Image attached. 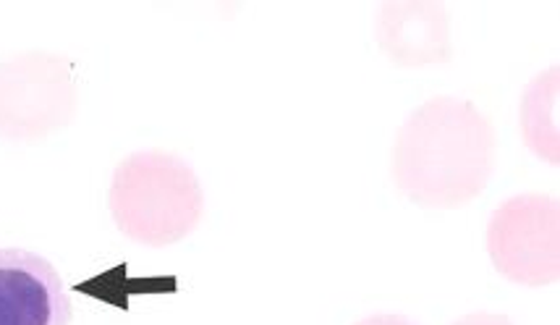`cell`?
<instances>
[{
	"label": "cell",
	"mask_w": 560,
	"mask_h": 325,
	"mask_svg": "<svg viewBox=\"0 0 560 325\" xmlns=\"http://www.w3.org/2000/svg\"><path fill=\"white\" fill-rule=\"evenodd\" d=\"M495 129L475 105L432 97L406 118L393 148V182L424 208H458L488 187Z\"/></svg>",
	"instance_id": "6da1fadb"
},
{
	"label": "cell",
	"mask_w": 560,
	"mask_h": 325,
	"mask_svg": "<svg viewBox=\"0 0 560 325\" xmlns=\"http://www.w3.org/2000/svg\"><path fill=\"white\" fill-rule=\"evenodd\" d=\"M108 202L118 229L147 247L182 242L197 229L205 210L191 165L163 150L135 152L118 163Z\"/></svg>",
	"instance_id": "7a4b0ae2"
},
{
	"label": "cell",
	"mask_w": 560,
	"mask_h": 325,
	"mask_svg": "<svg viewBox=\"0 0 560 325\" xmlns=\"http://www.w3.org/2000/svg\"><path fill=\"white\" fill-rule=\"evenodd\" d=\"M77 111L73 63L30 50L0 63V137L39 139L66 129Z\"/></svg>",
	"instance_id": "3957f363"
},
{
	"label": "cell",
	"mask_w": 560,
	"mask_h": 325,
	"mask_svg": "<svg viewBox=\"0 0 560 325\" xmlns=\"http://www.w3.org/2000/svg\"><path fill=\"white\" fill-rule=\"evenodd\" d=\"M490 257L505 278L529 287L558 281V200L513 197L490 221Z\"/></svg>",
	"instance_id": "277c9868"
},
{
	"label": "cell",
	"mask_w": 560,
	"mask_h": 325,
	"mask_svg": "<svg viewBox=\"0 0 560 325\" xmlns=\"http://www.w3.org/2000/svg\"><path fill=\"white\" fill-rule=\"evenodd\" d=\"M73 304L56 265L30 249H0V325H71Z\"/></svg>",
	"instance_id": "5b68a950"
},
{
	"label": "cell",
	"mask_w": 560,
	"mask_h": 325,
	"mask_svg": "<svg viewBox=\"0 0 560 325\" xmlns=\"http://www.w3.org/2000/svg\"><path fill=\"white\" fill-rule=\"evenodd\" d=\"M375 35L396 66H435L451 58L448 11L440 3L409 0L380 9Z\"/></svg>",
	"instance_id": "8992f818"
},
{
	"label": "cell",
	"mask_w": 560,
	"mask_h": 325,
	"mask_svg": "<svg viewBox=\"0 0 560 325\" xmlns=\"http://www.w3.org/2000/svg\"><path fill=\"white\" fill-rule=\"evenodd\" d=\"M353 325H417V323H411L409 317L396 315V313H377V315H366Z\"/></svg>",
	"instance_id": "52a82bcc"
},
{
	"label": "cell",
	"mask_w": 560,
	"mask_h": 325,
	"mask_svg": "<svg viewBox=\"0 0 560 325\" xmlns=\"http://www.w3.org/2000/svg\"><path fill=\"white\" fill-rule=\"evenodd\" d=\"M453 325H513L509 317L503 315H492V313H475L471 317H466V321H458Z\"/></svg>",
	"instance_id": "ba28073f"
}]
</instances>
